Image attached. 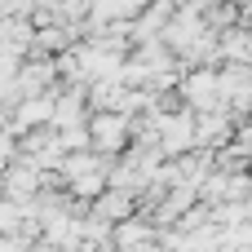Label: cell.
<instances>
[{
  "label": "cell",
  "mask_w": 252,
  "mask_h": 252,
  "mask_svg": "<svg viewBox=\"0 0 252 252\" xmlns=\"http://www.w3.org/2000/svg\"><path fill=\"white\" fill-rule=\"evenodd\" d=\"M182 97H186V111H195V115L230 111L226 93H221V71H208V66H199V71H190L182 80Z\"/></svg>",
  "instance_id": "6da1fadb"
},
{
  "label": "cell",
  "mask_w": 252,
  "mask_h": 252,
  "mask_svg": "<svg viewBox=\"0 0 252 252\" xmlns=\"http://www.w3.org/2000/svg\"><path fill=\"white\" fill-rule=\"evenodd\" d=\"M89 137H93V151L97 155H120L133 137V120L128 115H115V111H93L89 115Z\"/></svg>",
  "instance_id": "7a4b0ae2"
},
{
  "label": "cell",
  "mask_w": 252,
  "mask_h": 252,
  "mask_svg": "<svg viewBox=\"0 0 252 252\" xmlns=\"http://www.w3.org/2000/svg\"><path fill=\"white\" fill-rule=\"evenodd\" d=\"M155 115H159V151L173 159L190 155L195 151V111H159L155 106Z\"/></svg>",
  "instance_id": "3957f363"
},
{
  "label": "cell",
  "mask_w": 252,
  "mask_h": 252,
  "mask_svg": "<svg viewBox=\"0 0 252 252\" xmlns=\"http://www.w3.org/2000/svg\"><path fill=\"white\" fill-rule=\"evenodd\" d=\"M199 195L208 199V208H221V204H248L252 177H248V173H213V177L199 186Z\"/></svg>",
  "instance_id": "277c9868"
},
{
  "label": "cell",
  "mask_w": 252,
  "mask_h": 252,
  "mask_svg": "<svg viewBox=\"0 0 252 252\" xmlns=\"http://www.w3.org/2000/svg\"><path fill=\"white\" fill-rule=\"evenodd\" d=\"M115 252H164V235L155 221H124L115 226Z\"/></svg>",
  "instance_id": "5b68a950"
},
{
  "label": "cell",
  "mask_w": 252,
  "mask_h": 252,
  "mask_svg": "<svg viewBox=\"0 0 252 252\" xmlns=\"http://www.w3.org/2000/svg\"><path fill=\"white\" fill-rule=\"evenodd\" d=\"M230 137V111H217V115H195V151H221Z\"/></svg>",
  "instance_id": "8992f818"
},
{
  "label": "cell",
  "mask_w": 252,
  "mask_h": 252,
  "mask_svg": "<svg viewBox=\"0 0 252 252\" xmlns=\"http://www.w3.org/2000/svg\"><path fill=\"white\" fill-rule=\"evenodd\" d=\"M93 217H102V221H111V226L133 221V195H124V190H106V195L93 204Z\"/></svg>",
  "instance_id": "52a82bcc"
},
{
  "label": "cell",
  "mask_w": 252,
  "mask_h": 252,
  "mask_svg": "<svg viewBox=\"0 0 252 252\" xmlns=\"http://www.w3.org/2000/svg\"><path fill=\"white\" fill-rule=\"evenodd\" d=\"M18 151H22V146H18V137H13V133H0V173L13 164V155H18Z\"/></svg>",
  "instance_id": "ba28073f"
},
{
  "label": "cell",
  "mask_w": 252,
  "mask_h": 252,
  "mask_svg": "<svg viewBox=\"0 0 252 252\" xmlns=\"http://www.w3.org/2000/svg\"><path fill=\"white\" fill-rule=\"evenodd\" d=\"M159 4H173V9H182V4H190V0H159Z\"/></svg>",
  "instance_id": "9c48e42d"
}]
</instances>
